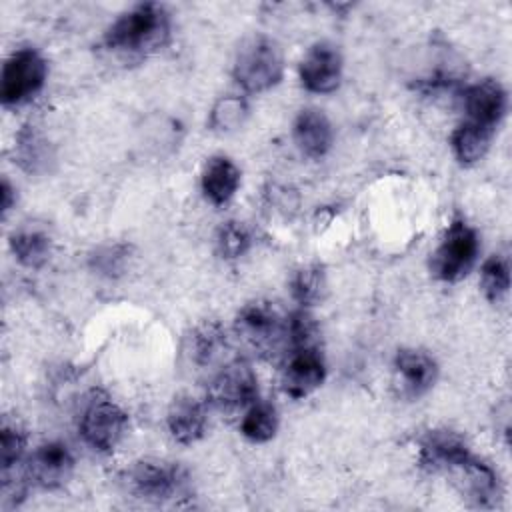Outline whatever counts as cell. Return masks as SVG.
Instances as JSON below:
<instances>
[{
    "instance_id": "obj_12",
    "label": "cell",
    "mask_w": 512,
    "mask_h": 512,
    "mask_svg": "<svg viewBox=\"0 0 512 512\" xmlns=\"http://www.w3.org/2000/svg\"><path fill=\"white\" fill-rule=\"evenodd\" d=\"M392 366L394 384L404 398H418L426 394L438 378V364L424 350L402 348L396 352Z\"/></svg>"
},
{
    "instance_id": "obj_10",
    "label": "cell",
    "mask_w": 512,
    "mask_h": 512,
    "mask_svg": "<svg viewBox=\"0 0 512 512\" xmlns=\"http://www.w3.org/2000/svg\"><path fill=\"white\" fill-rule=\"evenodd\" d=\"M456 484L460 492L466 496V500L476 508H496L502 500V484L496 474V470L486 464L484 460L470 454L462 464H458L454 470Z\"/></svg>"
},
{
    "instance_id": "obj_19",
    "label": "cell",
    "mask_w": 512,
    "mask_h": 512,
    "mask_svg": "<svg viewBox=\"0 0 512 512\" xmlns=\"http://www.w3.org/2000/svg\"><path fill=\"white\" fill-rule=\"evenodd\" d=\"M10 250L22 266L40 268L50 258L52 240L42 228L22 226L10 236Z\"/></svg>"
},
{
    "instance_id": "obj_18",
    "label": "cell",
    "mask_w": 512,
    "mask_h": 512,
    "mask_svg": "<svg viewBox=\"0 0 512 512\" xmlns=\"http://www.w3.org/2000/svg\"><path fill=\"white\" fill-rule=\"evenodd\" d=\"M202 192L214 206L232 200L240 186V170L228 156H212L202 170Z\"/></svg>"
},
{
    "instance_id": "obj_9",
    "label": "cell",
    "mask_w": 512,
    "mask_h": 512,
    "mask_svg": "<svg viewBox=\"0 0 512 512\" xmlns=\"http://www.w3.org/2000/svg\"><path fill=\"white\" fill-rule=\"evenodd\" d=\"M74 466V456L66 444L44 442L28 458L24 474L32 484L44 490H56L72 478Z\"/></svg>"
},
{
    "instance_id": "obj_21",
    "label": "cell",
    "mask_w": 512,
    "mask_h": 512,
    "mask_svg": "<svg viewBox=\"0 0 512 512\" xmlns=\"http://www.w3.org/2000/svg\"><path fill=\"white\" fill-rule=\"evenodd\" d=\"M16 158L18 164L28 174H38L46 170L50 160L48 142L34 130V126H24L16 138Z\"/></svg>"
},
{
    "instance_id": "obj_23",
    "label": "cell",
    "mask_w": 512,
    "mask_h": 512,
    "mask_svg": "<svg viewBox=\"0 0 512 512\" xmlns=\"http://www.w3.org/2000/svg\"><path fill=\"white\" fill-rule=\"evenodd\" d=\"M326 290V278L320 266L312 264V266H304L300 270L294 272L292 280H290V292L292 298L302 306H314L322 300Z\"/></svg>"
},
{
    "instance_id": "obj_11",
    "label": "cell",
    "mask_w": 512,
    "mask_h": 512,
    "mask_svg": "<svg viewBox=\"0 0 512 512\" xmlns=\"http://www.w3.org/2000/svg\"><path fill=\"white\" fill-rule=\"evenodd\" d=\"M326 364L316 344L292 348L282 368V388L292 398H304L322 386Z\"/></svg>"
},
{
    "instance_id": "obj_25",
    "label": "cell",
    "mask_w": 512,
    "mask_h": 512,
    "mask_svg": "<svg viewBox=\"0 0 512 512\" xmlns=\"http://www.w3.org/2000/svg\"><path fill=\"white\" fill-rule=\"evenodd\" d=\"M224 336L226 334L222 332V328L216 322L202 324L200 328H196L192 338H190V346H188L192 362L198 364V366H206L216 356H220V350L226 344Z\"/></svg>"
},
{
    "instance_id": "obj_7",
    "label": "cell",
    "mask_w": 512,
    "mask_h": 512,
    "mask_svg": "<svg viewBox=\"0 0 512 512\" xmlns=\"http://www.w3.org/2000/svg\"><path fill=\"white\" fill-rule=\"evenodd\" d=\"M48 66L42 54L34 48L12 52L0 76V100L4 106H20L34 98L46 82Z\"/></svg>"
},
{
    "instance_id": "obj_22",
    "label": "cell",
    "mask_w": 512,
    "mask_h": 512,
    "mask_svg": "<svg viewBox=\"0 0 512 512\" xmlns=\"http://www.w3.org/2000/svg\"><path fill=\"white\" fill-rule=\"evenodd\" d=\"M278 430V412L268 402H254L248 406L242 422L240 432L252 442H268L276 436Z\"/></svg>"
},
{
    "instance_id": "obj_4",
    "label": "cell",
    "mask_w": 512,
    "mask_h": 512,
    "mask_svg": "<svg viewBox=\"0 0 512 512\" xmlns=\"http://www.w3.org/2000/svg\"><path fill=\"white\" fill-rule=\"evenodd\" d=\"M234 330L246 348L262 356H272L284 344H288L286 318L276 310L272 302L266 300L248 302L238 312Z\"/></svg>"
},
{
    "instance_id": "obj_20",
    "label": "cell",
    "mask_w": 512,
    "mask_h": 512,
    "mask_svg": "<svg viewBox=\"0 0 512 512\" xmlns=\"http://www.w3.org/2000/svg\"><path fill=\"white\" fill-rule=\"evenodd\" d=\"M494 130L478 126L474 122H462L450 136V146L460 164H474L484 158L490 148Z\"/></svg>"
},
{
    "instance_id": "obj_28",
    "label": "cell",
    "mask_w": 512,
    "mask_h": 512,
    "mask_svg": "<svg viewBox=\"0 0 512 512\" xmlns=\"http://www.w3.org/2000/svg\"><path fill=\"white\" fill-rule=\"evenodd\" d=\"M128 258H130V248L126 244L102 246L90 256V268L100 276L116 278L124 272Z\"/></svg>"
},
{
    "instance_id": "obj_16",
    "label": "cell",
    "mask_w": 512,
    "mask_h": 512,
    "mask_svg": "<svg viewBox=\"0 0 512 512\" xmlns=\"http://www.w3.org/2000/svg\"><path fill=\"white\" fill-rule=\"evenodd\" d=\"M166 424L176 442L194 444L206 432V408L192 394H178L168 406Z\"/></svg>"
},
{
    "instance_id": "obj_13",
    "label": "cell",
    "mask_w": 512,
    "mask_h": 512,
    "mask_svg": "<svg viewBox=\"0 0 512 512\" xmlns=\"http://www.w3.org/2000/svg\"><path fill=\"white\" fill-rule=\"evenodd\" d=\"M342 78V54L330 42L314 44L300 62L302 86L316 94L334 92Z\"/></svg>"
},
{
    "instance_id": "obj_24",
    "label": "cell",
    "mask_w": 512,
    "mask_h": 512,
    "mask_svg": "<svg viewBox=\"0 0 512 512\" xmlns=\"http://www.w3.org/2000/svg\"><path fill=\"white\" fill-rule=\"evenodd\" d=\"M480 286L490 302H500L510 290V264L502 254L490 256L480 270Z\"/></svg>"
},
{
    "instance_id": "obj_3",
    "label": "cell",
    "mask_w": 512,
    "mask_h": 512,
    "mask_svg": "<svg viewBox=\"0 0 512 512\" xmlns=\"http://www.w3.org/2000/svg\"><path fill=\"white\" fill-rule=\"evenodd\" d=\"M124 486L140 500L162 504L182 496H188L190 476L174 462L140 460L124 472Z\"/></svg>"
},
{
    "instance_id": "obj_26",
    "label": "cell",
    "mask_w": 512,
    "mask_h": 512,
    "mask_svg": "<svg viewBox=\"0 0 512 512\" xmlns=\"http://www.w3.org/2000/svg\"><path fill=\"white\" fill-rule=\"evenodd\" d=\"M248 116V104L242 96H222L210 110V128L214 132L238 130Z\"/></svg>"
},
{
    "instance_id": "obj_15",
    "label": "cell",
    "mask_w": 512,
    "mask_h": 512,
    "mask_svg": "<svg viewBox=\"0 0 512 512\" xmlns=\"http://www.w3.org/2000/svg\"><path fill=\"white\" fill-rule=\"evenodd\" d=\"M462 106L468 122L496 130L506 114V90L498 80H480L464 88Z\"/></svg>"
},
{
    "instance_id": "obj_6",
    "label": "cell",
    "mask_w": 512,
    "mask_h": 512,
    "mask_svg": "<svg viewBox=\"0 0 512 512\" xmlns=\"http://www.w3.org/2000/svg\"><path fill=\"white\" fill-rule=\"evenodd\" d=\"M480 250V240L474 228H470L462 218L450 222L442 242L432 252L430 270L438 280L458 282L476 264Z\"/></svg>"
},
{
    "instance_id": "obj_8",
    "label": "cell",
    "mask_w": 512,
    "mask_h": 512,
    "mask_svg": "<svg viewBox=\"0 0 512 512\" xmlns=\"http://www.w3.org/2000/svg\"><path fill=\"white\" fill-rule=\"evenodd\" d=\"M258 398V378L252 366L242 360H230L208 382V402L224 412L248 408Z\"/></svg>"
},
{
    "instance_id": "obj_2",
    "label": "cell",
    "mask_w": 512,
    "mask_h": 512,
    "mask_svg": "<svg viewBox=\"0 0 512 512\" xmlns=\"http://www.w3.org/2000/svg\"><path fill=\"white\" fill-rule=\"evenodd\" d=\"M284 74V54L276 40L264 34L250 36L236 52L232 76L252 94L276 86Z\"/></svg>"
},
{
    "instance_id": "obj_14",
    "label": "cell",
    "mask_w": 512,
    "mask_h": 512,
    "mask_svg": "<svg viewBox=\"0 0 512 512\" xmlns=\"http://www.w3.org/2000/svg\"><path fill=\"white\" fill-rule=\"evenodd\" d=\"M466 440L448 428H436L422 436L418 462L430 472H450L470 456Z\"/></svg>"
},
{
    "instance_id": "obj_27",
    "label": "cell",
    "mask_w": 512,
    "mask_h": 512,
    "mask_svg": "<svg viewBox=\"0 0 512 512\" xmlns=\"http://www.w3.org/2000/svg\"><path fill=\"white\" fill-rule=\"evenodd\" d=\"M250 244H252V236L242 222H226L218 228L216 248L222 258L236 260L248 252Z\"/></svg>"
},
{
    "instance_id": "obj_17",
    "label": "cell",
    "mask_w": 512,
    "mask_h": 512,
    "mask_svg": "<svg viewBox=\"0 0 512 512\" xmlns=\"http://www.w3.org/2000/svg\"><path fill=\"white\" fill-rule=\"evenodd\" d=\"M298 150L308 158H322L334 140L332 124L324 112L316 108H304L298 112L292 128Z\"/></svg>"
},
{
    "instance_id": "obj_5",
    "label": "cell",
    "mask_w": 512,
    "mask_h": 512,
    "mask_svg": "<svg viewBox=\"0 0 512 512\" xmlns=\"http://www.w3.org/2000/svg\"><path fill=\"white\" fill-rule=\"evenodd\" d=\"M128 428V414L104 392H92L86 400L78 430L84 442L98 452H112L124 438Z\"/></svg>"
},
{
    "instance_id": "obj_30",
    "label": "cell",
    "mask_w": 512,
    "mask_h": 512,
    "mask_svg": "<svg viewBox=\"0 0 512 512\" xmlns=\"http://www.w3.org/2000/svg\"><path fill=\"white\" fill-rule=\"evenodd\" d=\"M0 196H2V212L6 214L10 208H12V204H14V198H16V194H14V188L10 186V182H8V178H2V188H0Z\"/></svg>"
},
{
    "instance_id": "obj_1",
    "label": "cell",
    "mask_w": 512,
    "mask_h": 512,
    "mask_svg": "<svg viewBox=\"0 0 512 512\" xmlns=\"http://www.w3.org/2000/svg\"><path fill=\"white\" fill-rule=\"evenodd\" d=\"M170 40V14L162 4L144 2L122 14L104 34V46L120 58H146Z\"/></svg>"
},
{
    "instance_id": "obj_29",
    "label": "cell",
    "mask_w": 512,
    "mask_h": 512,
    "mask_svg": "<svg viewBox=\"0 0 512 512\" xmlns=\"http://www.w3.org/2000/svg\"><path fill=\"white\" fill-rule=\"evenodd\" d=\"M2 474H8L22 458L26 448V434L16 424H2Z\"/></svg>"
}]
</instances>
